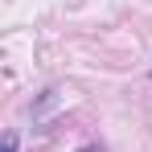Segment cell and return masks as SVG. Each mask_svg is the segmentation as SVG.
<instances>
[{
  "mask_svg": "<svg viewBox=\"0 0 152 152\" xmlns=\"http://www.w3.org/2000/svg\"><path fill=\"white\" fill-rule=\"evenodd\" d=\"M4 152H17V136H12V132L4 136Z\"/></svg>",
  "mask_w": 152,
  "mask_h": 152,
  "instance_id": "cell-1",
  "label": "cell"
}]
</instances>
